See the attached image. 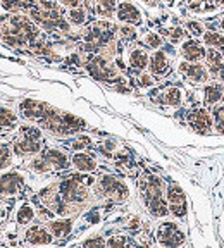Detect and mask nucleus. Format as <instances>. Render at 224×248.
<instances>
[{
	"mask_svg": "<svg viewBox=\"0 0 224 248\" xmlns=\"http://www.w3.org/2000/svg\"><path fill=\"white\" fill-rule=\"evenodd\" d=\"M160 102L169 107H179L183 104V92L178 86H169L160 93Z\"/></svg>",
	"mask_w": 224,
	"mask_h": 248,
	"instance_id": "obj_19",
	"label": "nucleus"
},
{
	"mask_svg": "<svg viewBox=\"0 0 224 248\" xmlns=\"http://www.w3.org/2000/svg\"><path fill=\"white\" fill-rule=\"evenodd\" d=\"M202 38H204V45L207 46H214V48H223L224 46V35L216 33V31H207L202 35Z\"/></svg>",
	"mask_w": 224,
	"mask_h": 248,
	"instance_id": "obj_23",
	"label": "nucleus"
},
{
	"mask_svg": "<svg viewBox=\"0 0 224 248\" xmlns=\"http://www.w3.org/2000/svg\"><path fill=\"white\" fill-rule=\"evenodd\" d=\"M188 124L198 135H210V133H214L216 121H214L212 112H209L207 108L202 107V108H195V110H190Z\"/></svg>",
	"mask_w": 224,
	"mask_h": 248,
	"instance_id": "obj_7",
	"label": "nucleus"
},
{
	"mask_svg": "<svg viewBox=\"0 0 224 248\" xmlns=\"http://www.w3.org/2000/svg\"><path fill=\"white\" fill-rule=\"evenodd\" d=\"M224 98V86L221 83H205L204 85V104L207 107H214Z\"/></svg>",
	"mask_w": 224,
	"mask_h": 248,
	"instance_id": "obj_16",
	"label": "nucleus"
},
{
	"mask_svg": "<svg viewBox=\"0 0 224 248\" xmlns=\"http://www.w3.org/2000/svg\"><path fill=\"white\" fill-rule=\"evenodd\" d=\"M43 11H57V0H38Z\"/></svg>",
	"mask_w": 224,
	"mask_h": 248,
	"instance_id": "obj_35",
	"label": "nucleus"
},
{
	"mask_svg": "<svg viewBox=\"0 0 224 248\" xmlns=\"http://www.w3.org/2000/svg\"><path fill=\"white\" fill-rule=\"evenodd\" d=\"M214 129H216V133H219V135H224V119L216 121V124H214Z\"/></svg>",
	"mask_w": 224,
	"mask_h": 248,
	"instance_id": "obj_38",
	"label": "nucleus"
},
{
	"mask_svg": "<svg viewBox=\"0 0 224 248\" xmlns=\"http://www.w3.org/2000/svg\"><path fill=\"white\" fill-rule=\"evenodd\" d=\"M48 229L54 238H67L73 231V221L71 219H55L48 222Z\"/></svg>",
	"mask_w": 224,
	"mask_h": 248,
	"instance_id": "obj_18",
	"label": "nucleus"
},
{
	"mask_svg": "<svg viewBox=\"0 0 224 248\" xmlns=\"http://www.w3.org/2000/svg\"><path fill=\"white\" fill-rule=\"evenodd\" d=\"M221 30L224 31V17H223V19H221Z\"/></svg>",
	"mask_w": 224,
	"mask_h": 248,
	"instance_id": "obj_41",
	"label": "nucleus"
},
{
	"mask_svg": "<svg viewBox=\"0 0 224 248\" xmlns=\"http://www.w3.org/2000/svg\"><path fill=\"white\" fill-rule=\"evenodd\" d=\"M59 2L66 7H78V4H80V0H59Z\"/></svg>",
	"mask_w": 224,
	"mask_h": 248,
	"instance_id": "obj_39",
	"label": "nucleus"
},
{
	"mask_svg": "<svg viewBox=\"0 0 224 248\" xmlns=\"http://www.w3.org/2000/svg\"><path fill=\"white\" fill-rule=\"evenodd\" d=\"M157 243L162 247H181L186 241V234L181 229V226L174 221H166L157 228L155 232Z\"/></svg>",
	"mask_w": 224,
	"mask_h": 248,
	"instance_id": "obj_3",
	"label": "nucleus"
},
{
	"mask_svg": "<svg viewBox=\"0 0 224 248\" xmlns=\"http://www.w3.org/2000/svg\"><path fill=\"white\" fill-rule=\"evenodd\" d=\"M71 164H73L74 169H78L80 172H93V170L97 169V160L83 150L74 152L73 157H71Z\"/></svg>",
	"mask_w": 224,
	"mask_h": 248,
	"instance_id": "obj_15",
	"label": "nucleus"
},
{
	"mask_svg": "<svg viewBox=\"0 0 224 248\" xmlns=\"http://www.w3.org/2000/svg\"><path fill=\"white\" fill-rule=\"evenodd\" d=\"M24 241L28 245H50L54 241V234L50 229L42 228V226H33L24 234Z\"/></svg>",
	"mask_w": 224,
	"mask_h": 248,
	"instance_id": "obj_11",
	"label": "nucleus"
},
{
	"mask_svg": "<svg viewBox=\"0 0 224 248\" xmlns=\"http://www.w3.org/2000/svg\"><path fill=\"white\" fill-rule=\"evenodd\" d=\"M143 43H145L148 48H154V50H157V48H160V46H162V38H160L157 33H147V35H145V38H143Z\"/></svg>",
	"mask_w": 224,
	"mask_h": 248,
	"instance_id": "obj_28",
	"label": "nucleus"
},
{
	"mask_svg": "<svg viewBox=\"0 0 224 248\" xmlns=\"http://www.w3.org/2000/svg\"><path fill=\"white\" fill-rule=\"evenodd\" d=\"M23 186V176L17 172L0 174V197H14Z\"/></svg>",
	"mask_w": 224,
	"mask_h": 248,
	"instance_id": "obj_9",
	"label": "nucleus"
},
{
	"mask_svg": "<svg viewBox=\"0 0 224 248\" xmlns=\"http://www.w3.org/2000/svg\"><path fill=\"white\" fill-rule=\"evenodd\" d=\"M169 59L167 55L164 54L162 50H155L152 54L150 61H148V69H150L152 76H157V78H162L169 73Z\"/></svg>",
	"mask_w": 224,
	"mask_h": 248,
	"instance_id": "obj_13",
	"label": "nucleus"
},
{
	"mask_svg": "<svg viewBox=\"0 0 224 248\" xmlns=\"http://www.w3.org/2000/svg\"><path fill=\"white\" fill-rule=\"evenodd\" d=\"M33 219H35V209L30 203H23L16 212V222L19 226H28Z\"/></svg>",
	"mask_w": 224,
	"mask_h": 248,
	"instance_id": "obj_21",
	"label": "nucleus"
},
{
	"mask_svg": "<svg viewBox=\"0 0 224 248\" xmlns=\"http://www.w3.org/2000/svg\"><path fill=\"white\" fill-rule=\"evenodd\" d=\"M209 73H210V76L217 78L219 81L224 83V61L221 62V64L217 67H214V69H209Z\"/></svg>",
	"mask_w": 224,
	"mask_h": 248,
	"instance_id": "obj_33",
	"label": "nucleus"
},
{
	"mask_svg": "<svg viewBox=\"0 0 224 248\" xmlns=\"http://www.w3.org/2000/svg\"><path fill=\"white\" fill-rule=\"evenodd\" d=\"M12 162V152L7 145H0V170H5Z\"/></svg>",
	"mask_w": 224,
	"mask_h": 248,
	"instance_id": "obj_27",
	"label": "nucleus"
},
{
	"mask_svg": "<svg viewBox=\"0 0 224 248\" xmlns=\"http://www.w3.org/2000/svg\"><path fill=\"white\" fill-rule=\"evenodd\" d=\"M67 19H69V23L74 24V26H81V24H85V21H86V14L83 9L71 7L69 12H67Z\"/></svg>",
	"mask_w": 224,
	"mask_h": 248,
	"instance_id": "obj_24",
	"label": "nucleus"
},
{
	"mask_svg": "<svg viewBox=\"0 0 224 248\" xmlns=\"http://www.w3.org/2000/svg\"><path fill=\"white\" fill-rule=\"evenodd\" d=\"M88 145H90V138H88V136H80V138L74 140L71 147H73L74 152H80V150H83V148L88 147Z\"/></svg>",
	"mask_w": 224,
	"mask_h": 248,
	"instance_id": "obj_30",
	"label": "nucleus"
},
{
	"mask_svg": "<svg viewBox=\"0 0 224 248\" xmlns=\"http://www.w3.org/2000/svg\"><path fill=\"white\" fill-rule=\"evenodd\" d=\"M148 61H150V57H148L147 52L142 50V48H135V50L129 54L128 64H129V67H131L133 71H136V73H142L143 69H147Z\"/></svg>",
	"mask_w": 224,
	"mask_h": 248,
	"instance_id": "obj_17",
	"label": "nucleus"
},
{
	"mask_svg": "<svg viewBox=\"0 0 224 248\" xmlns=\"http://www.w3.org/2000/svg\"><path fill=\"white\" fill-rule=\"evenodd\" d=\"M98 188L104 193V197L111 198L114 202H124L129 197V190H128V185L123 179L116 178V176H102L98 179Z\"/></svg>",
	"mask_w": 224,
	"mask_h": 248,
	"instance_id": "obj_4",
	"label": "nucleus"
},
{
	"mask_svg": "<svg viewBox=\"0 0 224 248\" xmlns=\"http://www.w3.org/2000/svg\"><path fill=\"white\" fill-rule=\"evenodd\" d=\"M42 155L54 170H64L69 167V157L66 152L59 150V148H45Z\"/></svg>",
	"mask_w": 224,
	"mask_h": 248,
	"instance_id": "obj_12",
	"label": "nucleus"
},
{
	"mask_svg": "<svg viewBox=\"0 0 224 248\" xmlns=\"http://www.w3.org/2000/svg\"><path fill=\"white\" fill-rule=\"evenodd\" d=\"M17 126V116L14 110L0 107V133H7Z\"/></svg>",
	"mask_w": 224,
	"mask_h": 248,
	"instance_id": "obj_20",
	"label": "nucleus"
},
{
	"mask_svg": "<svg viewBox=\"0 0 224 248\" xmlns=\"http://www.w3.org/2000/svg\"><path fill=\"white\" fill-rule=\"evenodd\" d=\"M186 28H188V31L195 36V38H198V36L204 35V24L202 23H197V21H188V23H186Z\"/></svg>",
	"mask_w": 224,
	"mask_h": 248,
	"instance_id": "obj_29",
	"label": "nucleus"
},
{
	"mask_svg": "<svg viewBox=\"0 0 224 248\" xmlns=\"http://www.w3.org/2000/svg\"><path fill=\"white\" fill-rule=\"evenodd\" d=\"M42 152V133L33 126L21 129L19 138L14 141V154L17 157H33Z\"/></svg>",
	"mask_w": 224,
	"mask_h": 248,
	"instance_id": "obj_2",
	"label": "nucleus"
},
{
	"mask_svg": "<svg viewBox=\"0 0 224 248\" xmlns=\"http://www.w3.org/2000/svg\"><path fill=\"white\" fill-rule=\"evenodd\" d=\"M105 241L107 240H104V238H92V240L83 241V247H104Z\"/></svg>",
	"mask_w": 224,
	"mask_h": 248,
	"instance_id": "obj_36",
	"label": "nucleus"
},
{
	"mask_svg": "<svg viewBox=\"0 0 224 248\" xmlns=\"http://www.w3.org/2000/svg\"><path fill=\"white\" fill-rule=\"evenodd\" d=\"M88 69H90V73H92L93 76L98 78V79H104V81H109L111 78H114L117 74L116 67L111 66V64H109L104 57H95V59H93V61L88 64Z\"/></svg>",
	"mask_w": 224,
	"mask_h": 248,
	"instance_id": "obj_10",
	"label": "nucleus"
},
{
	"mask_svg": "<svg viewBox=\"0 0 224 248\" xmlns=\"http://www.w3.org/2000/svg\"><path fill=\"white\" fill-rule=\"evenodd\" d=\"M181 55H183V59L188 62H200V61H205L207 50H205L204 42H198L197 38H190L183 42Z\"/></svg>",
	"mask_w": 224,
	"mask_h": 248,
	"instance_id": "obj_8",
	"label": "nucleus"
},
{
	"mask_svg": "<svg viewBox=\"0 0 224 248\" xmlns=\"http://www.w3.org/2000/svg\"><path fill=\"white\" fill-rule=\"evenodd\" d=\"M221 54H223V57H224V46H223V48H221Z\"/></svg>",
	"mask_w": 224,
	"mask_h": 248,
	"instance_id": "obj_42",
	"label": "nucleus"
},
{
	"mask_svg": "<svg viewBox=\"0 0 224 248\" xmlns=\"http://www.w3.org/2000/svg\"><path fill=\"white\" fill-rule=\"evenodd\" d=\"M90 185H93L92 178H80V176H69L59 183V197L62 202L69 205H78L88 198Z\"/></svg>",
	"mask_w": 224,
	"mask_h": 248,
	"instance_id": "obj_1",
	"label": "nucleus"
},
{
	"mask_svg": "<svg viewBox=\"0 0 224 248\" xmlns=\"http://www.w3.org/2000/svg\"><path fill=\"white\" fill-rule=\"evenodd\" d=\"M28 167H30L33 172H36V174H45V172H50V170H54L50 167V164L47 162L45 157H43L42 154H40L38 157H35V159H31L30 164H28Z\"/></svg>",
	"mask_w": 224,
	"mask_h": 248,
	"instance_id": "obj_22",
	"label": "nucleus"
},
{
	"mask_svg": "<svg viewBox=\"0 0 224 248\" xmlns=\"http://www.w3.org/2000/svg\"><path fill=\"white\" fill-rule=\"evenodd\" d=\"M166 200L173 216L181 219V217H185L186 214H188V200H186L185 191L181 190L179 185H176V183H169V185H167Z\"/></svg>",
	"mask_w": 224,
	"mask_h": 248,
	"instance_id": "obj_6",
	"label": "nucleus"
},
{
	"mask_svg": "<svg viewBox=\"0 0 224 248\" xmlns=\"http://www.w3.org/2000/svg\"><path fill=\"white\" fill-rule=\"evenodd\" d=\"M121 35H123L124 38H129V40L135 38V35H136V33H135V28H131V26H123V28H121Z\"/></svg>",
	"mask_w": 224,
	"mask_h": 248,
	"instance_id": "obj_37",
	"label": "nucleus"
},
{
	"mask_svg": "<svg viewBox=\"0 0 224 248\" xmlns=\"http://www.w3.org/2000/svg\"><path fill=\"white\" fill-rule=\"evenodd\" d=\"M178 71L186 81H190L192 85L204 86L205 83H209V79H210L209 67H205L204 64H200V62L183 61V62H179Z\"/></svg>",
	"mask_w": 224,
	"mask_h": 248,
	"instance_id": "obj_5",
	"label": "nucleus"
},
{
	"mask_svg": "<svg viewBox=\"0 0 224 248\" xmlns=\"http://www.w3.org/2000/svg\"><path fill=\"white\" fill-rule=\"evenodd\" d=\"M117 19L126 24H140L142 23V14L140 11L131 4V2H121L116 9Z\"/></svg>",
	"mask_w": 224,
	"mask_h": 248,
	"instance_id": "obj_14",
	"label": "nucleus"
},
{
	"mask_svg": "<svg viewBox=\"0 0 224 248\" xmlns=\"http://www.w3.org/2000/svg\"><path fill=\"white\" fill-rule=\"evenodd\" d=\"M105 245H107V247H124V245H128V240L124 236L114 234V236H111L107 241H105Z\"/></svg>",
	"mask_w": 224,
	"mask_h": 248,
	"instance_id": "obj_32",
	"label": "nucleus"
},
{
	"mask_svg": "<svg viewBox=\"0 0 224 248\" xmlns=\"http://www.w3.org/2000/svg\"><path fill=\"white\" fill-rule=\"evenodd\" d=\"M183 38H185V30H183V28H174V30H171V33H169L171 43H179Z\"/></svg>",
	"mask_w": 224,
	"mask_h": 248,
	"instance_id": "obj_31",
	"label": "nucleus"
},
{
	"mask_svg": "<svg viewBox=\"0 0 224 248\" xmlns=\"http://www.w3.org/2000/svg\"><path fill=\"white\" fill-rule=\"evenodd\" d=\"M204 2H207V4H212V5H221V4H224V0H204Z\"/></svg>",
	"mask_w": 224,
	"mask_h": 248,
	"instance_id": "obj_40",
	"label": "nucleus"
},
{
	"mask_svg": "<svg viewBox=\"0 0 224 248\" xmlns=\"http://www.w3.org/2000/svg\"><path fill=\"white\" fill-rule=\"evenodd\" d=\"M117 9V0H97V11L100 16H112Z\"/></svg>",
	"mask_w": 224,
	"mask_h": 248,
	"instance_id": "obj_26",
	"label": "nucleus"
},
{
	"mask_svg": "<svg viewBox=\"0 0 224 248\" xmlns=\"http://www.w3.org/2000/svg\"><path fill=\"white\" fill-rule=\"evenodd\" d=\"M223 61H224L223 54H221L219 50H216L214 46H210L209 50H207V55H205V62H207V67H209V69H214V67L219 66V64Z\"/></svg>",
	"mask_w": 224,
	"mask_h": 248,
	"instance_id": "obj_25",
	"label": "nucleus"
},
{
	"mask_svg": "<svg viewBox=\"0 0 224 248\" xmlns=\"http://www.w3.org/2000/svg\"><path fill=\"white\" fill-rule=\"evenodd\" d=\"M152 85H154V78H152V74L142 73V76H140V86H143V88H150Z\"/></svg>",
	"mask_w": 224,
	"mask_h": 248,
	"instance_id": "obj_34",
	"label": "nucleus"
}]
</instances>
